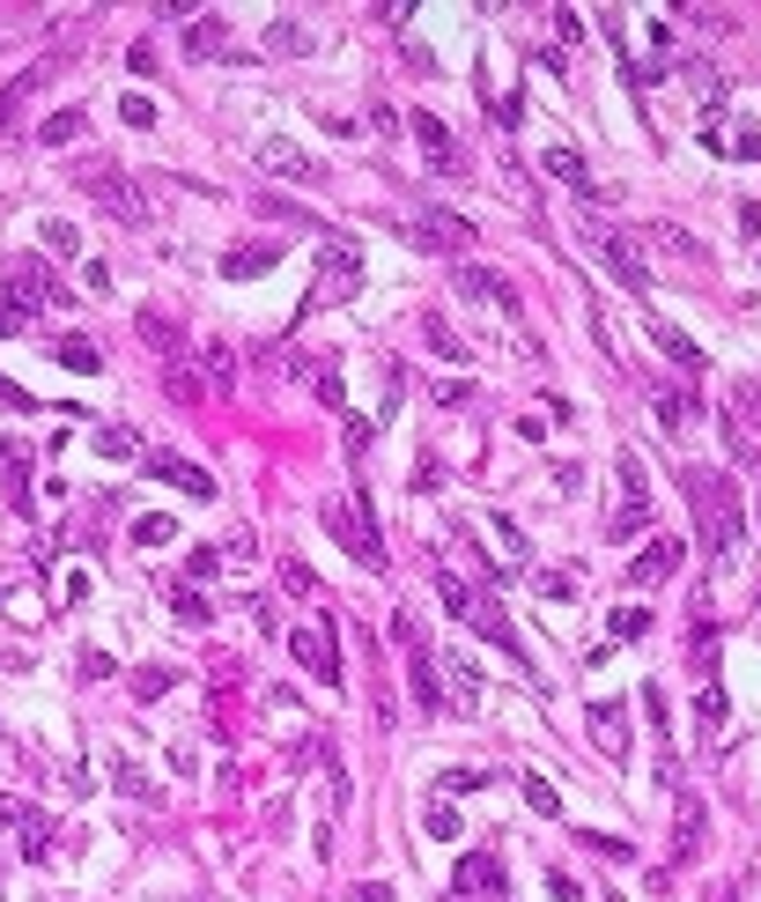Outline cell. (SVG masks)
Returning <instances> with one entry per match:
<instances>
[{"mask_svg":"<svg viewBox=\"0 0 761 902\" xmlns=\"http://www.w3.org/2000/svg\"><path fill=\"white\" fill-rule=\"evenodd\" d=\"M274 267H281V245H237L230 259H222L230 281H259V274H274Z\"/></svg>","mask_w":761,"mask_h":902,"instance_id":"603a6c76","label":"cell"},{"mask_svg":"<svg viewBox=\"0 0 761 902\" xmlns=\"http://www.w3.org/2000/svg\"><path fill=\"white\" fill-rule=\"evenodd\" d=\"M355 902H393V888H385V880H363V888H355Z\"/></svg>","mask_w":761,"mask_h":902,"instance_id":"be15d7a7","label":"cell"},{"mask_svg":"<svg viewBox=\"0 0 761 902\" xmlns=\"http://www.w3.org/2000/svg\"><path fill=\"white\" fill-rule=\"evenodd\" d=\"M171 540H178V518H163V511L133 518V548H171Z\"/></svg>","mask_w":761,"mask_h":902,"instance_id":"836d02e7","label":"cell"},{"mask_svg":"<svg viewBox=\"0 0 761 902\" xmlns=\"http://www.w3.org/2000/svg\"><path fill=\"white\" fill-rule=\"evenodd\" d=\"M251 163L267 171V178H289V186H326V163L296 149L289 133H267V141H251Z\"/></svg>","mask_w":761,"mask_h":902,"instance_id":"5b68a950","label":"cell"},{"mask_svg":"<svg viewBox=\"0 0 761 902\" xmlns=\"http://www.w3.org/2000/svg\"><path fill=\"white\" fill-rule=\"evenodd\" d=\"M318 518H326V532H333L363 570H385V540H377V526H370V496H326Z\"/></svg>","mask_w":761,"mask_h":902,"instance_id":"7a4b0ae2","label":"cell"},{"mask_svg":"<svg viewBox=\"0 0 761 902\" xmlns=\"http://www.w3.org/2000/svg\"><path fill=\"white\" fill-rule=\"evenodd\" d=\"M584 851H599V858H621V866L636 858V851H629V836H599V829H584Z\"/></svg>","mask_w":761,"mask_h":902,"instance_id":"f6af8a7d","label":"cell"},{"mask_svg":"<svg viewBox=\"0 0 761 902\" xmlns=\"http://www.w3.org/2000/svg\"><path fill=\"white\" fill-rule=\"evenodd\" d=\"M436 673H444V703H452V717H473L481 711V666H473V658L466 652H444V666H436Z\"/></svg>","mask_w":761,"mask_h":902,"instance_id":"4fadbf2b","label":"cell"},{"mask_svg":"<svg viewBox=\"0 0 761 902\" xmlns=\"http://www.w3.org/2000/svg\"><path fill=\"white\" fill-rule=\"evenodd\" d=\"M163 688H171V666H141V673H133V695H141V703H155Z\"/></svg>","mask_w":761,"mask_h":902,"instance_id":"7dc6e473","label":"cell"},{"mask_svg":"<svg viewBox=\"0 0 761 902\" xmlns=\"http://www.w3.org/2000/svg\"><path fill=\"white\" fill-rule=\"evenodd\" d=\"M621 503H613V540H636L651 526V481H643V459L636 452H621Z\"/></svg>","mask_w":761,"mask_h":902,"instance_id":"ba28073f","label":"cell"},{"mask_svg":"<svg viewBox=\"0 0 761 902\" xmlns=\"http://www.w3.org/2000/svg\"><path fill=\"white\" fill-rule=\"evenodd\" d=\"M554 37H562V45H577V37H584V15H570V8H554Z\"/></svg>","mask_w":761,"mask_h":902,"instance_id":"11a10c76","label":"cell"},{"mask_svg":"<svg viewBox=\"0 0 761 902\" xmlns=\"http://www.w3.org/2000/svg\"><path fill=\"white\" fill-rule=\"evenodd\" d=\"M0 813L15 821V836H23V858H45V851H52V821H45L37 807H15V799H0Z\"/></svg>","mask_w":761,"mask_h":902,"instance_id":"7402d4cb","label":"cell"},{"mask_svg":"<svg viewBox=\"0 0 761 902\" xmlns=\"http://www.w3.org/2000/svg\"><path fill=\"white\" fill-rule=\"evenodd\" d=\"M96 459H141V444H133V430L126 422H104V430H90Z\"/></svg>","mask_w":761,"mask_h":902,"instance_id":"1f68e13d","label":"cell"},{"mask_svg":"<svg viewBox=\"0 0 761 902\" xmlns=\"http://www.w3.org/2000/svg\"><path fill=\"white\" fill-rule=\"evenodd\" d=\"M37 237H45V251H52V259H74V251H82V230H74V222H37Z\"/></svg>","mask_w":761,"mask_h":902,"instance_id":"e575fe53","label":"cell"},{"mask_svg":"<svg viewBox=\"0 0 761 902\" xmlns=\"http://www.w3.org/2000/svg\"><path fill=\"white\" fill-rule=\"evenodd\" d=\"M281 585L296 591V599H318V577H311V562H296V555L281 562Z\"/></svg>","mask_w":761,"mask_h":902,"instance_id":"7bdbcfd3","label":"cell"},{"mask_svg":"<svg viewBox=\"0 0 761 902\" xmlns=\"http://www.w3.org/2000/svg\"><path fill=\"white\" fill-rule=\"evenodd\" d=\"M171 614H178L185 629H200V622H214V607H208V599H200V591H192V585H171Z\"/></svg>","mask_w":761,"mask_h":902,"instance_id":"8d00e7d4","label":"cell"},{"mask_svg":"<svg viewBox=\"0 0 761 902\" xmlns=\"http://www.w3.org/2000/svg\"><path fill=\"white\" fill-rule=\"evenodd\" d=\"M422 341L436 348L444 363H466V341H458V333H452V326H444V318H422Z\"/></svg>","mask_w":761,"mask_h":902,"instance_id":"60d3db41","label":"cell"},{"mask_svg":"<svg viewBox=\"0 0 761 902\" xmlns=\"http://www.w3.org/2000/svg\"><path fill=\"white\" fill-rule=\"evenodd\" d=\"M214 570H222L214 548H192V555H185V577H214Z\"/></svg>","mask_w":761,"mask_h":902,"instance_id":"db71d44e","label":"cell"},{"mask_svg":"<svg viewBox=\"0 0 761 902\" xmlns=\"http://www.w3.org/2000/svg\"><path fill=\"white\" fill-rule=\"evenodd\" d=\"M82 673H90V681H112L119 666H112V652H82Z\"/></svg>","mask_w":761,"mask_h":902,"instance_id":"680465c9","label":"cell"},{"mask_svg":"<svg viewBox=\"0 0 761 902\" xmlns=\"http://www.w3.org/2000/svg\"><path fill=\"white\" fill-rule=\"evenodd\" d=\"M710 902H739V880H717V888H710Z\"/></svg>","mask_w":761,"mask_h":902,"instance_id":"e7e4bbea","label":"cell"},{"mask_svg":"<svg viewBox=\"0 0 761 902\" xmlns=\"http://www.w3.org/2000/svg\"><path fill=\"white\" fill-rule=\"evenodd\" d=\"M289 652H296V666H304L311 681L340 688V644H333V614H326V629H296V636H289Z\"/></svg>","mask_w":761,"mask_h":902,"instance_id":"30bf717a","label":"cell"},{"mask_svg":"<svg viewBox=\"0 0 761 902\" xmlns=\"http://www.w3.org/2000/svg\"><path fill=\"white\" fill-rule=\"evenodd\" d=\"M436 599H444V614H458V622H466V614H473V599H481V591L466 585V577H452V570H436Z\"/></svg>","mask_w":761,"mask_h":902,"instance_id":"d6a6232c","label":"cell"},{"mask_svg":"<svg viewBox=\"0 0 761 902\" xmlns=\"http://www.w3.org/2000/svg\"><path fill=\"white\" fill-rule=\"evenodd\" d=\"M481 784H488V770H444L436 792H481Z\"/></svg>","mask_w":761,"mask_h":902,"instance_id":"f907efd6","label":"cell"},{"mask_svg":"<svg viewBox=\"0 0 761 902\" xmlns=\"http://www.w3.org/2000/svg\"><path fill=\"white\" fill-rule=\"evenodd\" d=\"M399 237H407L414 251H466L473 245V222L452 215V208H422L414 222H399Z\"/></svg>","mask_w":761,"mask_h":902,"instance_id":"52a82bcc","label":"cell"},{"mask_svg":"<svg viewBox=\"0 0 761 902\" xmlns=\"http://www.w3.org/2000/svg\"><path fill=\"white\" fill-rule=\"evenodd\" d=\"M613 636H629V644H636V636H643V629H651V614H643V607H613Z\"/></svg>","mask_w":761,"mask_h":902,"instance_id":"c3c4849f","label":"cell"},{"mask_svg":"<svg viewBox=\"0 0 761 902\" xmlns=\"http://www.w3.org/2000/svg\"><path fill=\"white\" fill-rule=\"evenodd\" d=\"M458 895H503V858L495 851H466L458 858Z\"/></svg>","mask_w":761,"mask_h":902,"instance_id":"d6986e66","label":"cell"},{"mask_svg":"<svg viewBox=\"0 0 761 902\" xmlns=\"http://www.w3.org/2000/svg\"><path fill=\"white\" fill-rule=\"evenodd\" d=\"M422 829H429L436 843H458V829H466V821L452 813V799H429V807H422Z\"/></svg>","mask_w":761,"mask_h":902,"instance_id":"74e56055","label":"cell"},{"mask_svg":"<svg viewBox=\"0 0 761 902\" xmlns=\"http://www.w3.org/2000/svg\"><path fill=\"white\" fill-rule=\"evenodd\" d=\"M82 133H90V112H82V104H67V112H52V119L37 126V149H74Z\"/></svg>","mask_w":761,"mask_h":902,"instance_id":"cb8c5ba5","label":"cell"},{"mask_svg":"<svg viewBox=\"0 0 761 902\" xmlns=\"http://www.w3.org/2000/svg\"><path fill=\"white\" fill-rule=\"evenodd\" d=\"M695 725H702V733H725V688H717V681H702V695H695Z\"/></svg>","mask_w":761,"mask_h":902,"instance_id":"ab89813d","label":"cell"},{"mask_svg":"<svg viewBox=\"0 0 761 902\" xmlns=\"http://www.w3.org/2000/svg\"><path fill=\"white\" fill-rule=\"evenodd\" d=\"M540 171H548V178H562V186L577 192L584 208H592V200H599V178H592V171H584V156H577V149H548V156H540Z\"/></svg>","mask_w":761,"mask_h":902,"instance_id":"ffe728a7","label":"cell"},{"mask_svg":"<svg viewBox=\"0 0 761 902\" xmlns=\"http://www.w3.org/2000/svg\"><path fill=\"white\" fill-rule=\"evenodd\" d=\"M52 363H60V371H74V377H96V371H104V348L82 341V333H67V341H52Z\"/></svg>","mask_w":761,"mask_h":902,"instance_id":"83f0119b","label":"cell"},{"mask_svg":"<svg viewBox=\"0 0 761 902\" xmlns=\"http://www.w3.org/2000/svg\"><path fill=\"white\" fill-rule=\"evenodd\" d=\"M518 792H525V807H532V813H548V821L562 813V792H554L548 777H532V770H525V777H518Z\"/></svg>","mask_w":761,"mask_h":902,"instance_id":"f35d334b","label":"cell"},{"mask_svg":"<svg viewBox=\"0 0 761 902\" xmlns=\"http://www.w3.org/2000/svg\"><path fill=\"white\" fill-rule=\"evenodd\" d=\"M495 540H503V555H511V570H525V555H532V548H525V532L511 526V518H495Z\"/></svg>","mask_w":761,"mask_h":902,"instance_id":"bcb514c9","label":"cell"},{"mask_svg":"<svg viewBox=\"0 0 761 902\" xmlns=\"http://www.w3.org/2000/svg\"><path fill=\"white\" fill-rule=\"evenodd\" d=\"M548 888H554V902H584V888H577V880H570V872H562V866L548 872Z\"/></svg>","mask_w":761,"mask_h":902,"instance_id":"91938a15","label":"cell"},{"mask_svg":"<svg viewBox=\"0 0 761 902\" xmlns=\"http://www.w3.org/2000/svg\"><path fill=\"white\" fill-rule=\"evenodd\" d=\"M163 393H171L178 407H200V400H208V377H200V371H192V363L178 355V363L163 371Z\"/></svg>","mask_w":761,"mask_h":902,"instance_id":"f1b7e54d","label":"cell"},{"mask_svg":"<svg viewBox=\"0 0 761 902\" xmlns=\"http://www.w3.org/2000/svg\"><path fill=\"white\" fill-rule=\"evenodd\" d=\"M222 45H230L222 15H192V23H185V52H200V60H208V52H222Z\"/></svg>","mask_w":761,"mask_h":902,"instance_id":"4dcf8cb0","label":"cell"},{"mask_svg":"<svg viewBox=\"0 0 761 902\" xmlns=\"http://www.w3.org/2000/svg\"><path fill=\"white\" fill-rule=\"evenodd\" d=\"M436 400H444V407H466V400H473V385H458V377L444 385V377H436Z\"/></svg>","mask_w":761,"mask_h":902,"instance_id":"6125c7cd","label":"cell"},{"mask_svg":"<svg viewBox=\"0 0 761 902\" xmlns=\"http://www.w3.org/2000/svg\"><path fill=\"white\" fill-rule=\"evenodd\" d=\"M407 133L429 149V163H436V171H458V141H452V126L436 119V112H407Z\"/></svg>","mask_w":761,"mask_h":902,"instance_id":"ac0fdd59","label":"cell"},{"mask_svg":"<svg viewBox=\"0 0 761 902\" xmlns=\"http://www.w3.org/2000/svg\"><path fill=\"white\" fill-rule=\"evenodd\" d=\"M133 333H141V341H149V348H163L171 363H178V355H185V333H178V326H171V318H163V312H141V318H133Z\"/></svg>","mask_w":761,"mask_h":902,"instance_id":"f546056e","label":"cell"},{"mask_svg":"<svg viewBox=\"0 0 761 902\" xmlns=\"http://www.w3.org/2000/svg\"><path fill=\"white\" fill-rule=\"evenodd\" d=\"M267 45H274V52H311V31L281 15V23H267Z\"/></svg>","mask_w":761,"mask_h":902,"instance_id":"b9f144b4","label":"cell"},{"mask_svg":"<svg viewBox=\"0 0 761 902\" xmlns=\"http://www.w3.org/2000/svg\"><path fill=\"white\" fill-rule=\"evenodd\" d=\"M0 407H15V414H37V400L23 393V385H8V377H0Z\"/></svg>","mask_w":761,"mask_h":902,"instance_id":"6f0895ef","label":"cell"},{"mask_svg":"<svg viewBox=\"0 0 761 902\" xmlns=\"http://www.w3.org/2000/svg\"><path fill=\"white\" fill-rule=\"evenodd\" d=\"M363 289V251H355V237H333L326 230V245H318V281H311L304 312H318V304H348Z\"/></svg>","mask_w":761,"mask_h":902,"instance_id":"277c9868","label":"cell"},{"mask_svg":"<svg viewBox=\"0 0 761 902\" xmlns=\"http://www.w3.org/2000/svg\"><path fill=\"white\" fill-rule=\"evenodd\" d=\"M452 289H458V296H473V304H495V312H518V289L495 274V267H473V259H458V267H452Z\"/></svg>","mask_w":761,"mask_h":902,"instance_id":"5bb4252c","label":"cell"},{"mask_svg":"<svg viewBox=\"0 0 761 902\" xmlns=\"http://www.w3.org/2000/svg\"><path fill=\"white\" fill-rule=\"evenodd\" d=\"M466 629H481V636H488V644H495V652H503V658H511L518 673H532V652H525L518 622H511V614H503L495 599H473V614H466Z\"/></svg>","mask_w":761,"mask_h":902,"instance_id":"8fae6325","label":"cell"},{"mask_svg":"<svg viewBox=\"0 0 761 902\" xmlns=\"http://www.w3.org/2000/svg\"><path fill=\"white\" fill-rule=\"evenodd\" d=\"M363 452H370V422H363V414H348V459H363Z\"/></svg>","mask_w":761,"mask_h":902,"instance_id":"9f6ffc18","label":"cell"},{"mask_svg":"<svg viewBox=\"0 0 761 902\" xmlns=\"http://www.w3.org/2000/svg\"><path fill=\"white\" fill-rule=\"evenodd\" d=\"M592 251H599V267H607L629 296H643V289H651V259L636 251V237H629V230H592Z\"/></svg>","mask_w":761,"mask_h":902,"instance_id":"8992f818","label":"cell"},{"mask_svg":"<svg viewBox=\"0 0 761 902\" xmlns=\"http://www.w3.org/2000/svg\"><path fill=\"white\" fill-rule=\"evenodd\" d=\"M540 591H548V599H577V577H570V570H540Z\"/></svg>","mask_w":761,"mask_h":902,"instance_id":"816d5d0a","label":"cell"},{"mask_svg":"<svg viewBox=\"0 0 761 902\" xmlns=\"http://www.w3.org/2000/svg\"><path fill=\"white\" fill-rule=\"evenodd\" d=\"M754 526H761V496H754Z\"/></svg>","mask_w":761,"mask_h":902,"instance_id":"03108f58","label":"cell"},{"mask_svg":"<svg viewBox=\"0 0 761 902\" xmlns=\"http://www.w3.org/2000/svg\"><path fill=\"white\" fill-rule=\"evenodd\" d=\"M407 688H414V703H422L429 717L452 711V703H444V673H436V658H429L422 644H407Z\"/></svg>","mask_w":761,"mask_h":902,"instance_id":"e0dca14e","label":"cell"},{"mask_svg":"<svg viewBox=\"0 0 761 902\" xmlns=\"http://www.w3.org/2000/svg\"><path fill=\"white\" fill-rule=\"evenodd\" d=\"M688 496H695V526H702L710 562H717V570H731V555H739V489H731L725 473L695 467V473H688Z\"/></svg>","mask_w":761,"mask_h":902,"instance_id":"6da1fadb","label":"cell"},{"mask_svg":"<svg viewBox=\"0 0 761 902\" xmlns=\"http://www.w3.org/2000/svg\"><path fill=\"white\" fill-rule=\"evenodd\" d=\"M702 843H710V807H702V792H680V807H672V866H695Z\"/></svg>","mask_w":761,"mask_h":902,"instance_id":"7c38bea8","label":"cell"},{"mask_svg":"<svg viewBox=\"0 0 761 902\" xmlns=\"http://www.w3.org/2000/svg\"><path fill=\"white\" fill-rule=\"evenodd\" d=\"M680 555H688V540H680V532H658V540H651V548H643V555L629 562V585H636V591L666 585L672 570H680Z\"/></svg>","mask_w":761,"mask_h":902,"instance_id":"9a60e30c","label":"cell"},{"mask_svg":"<svg viewBox=\"0 0 761 902\" xmlns=\"http://www.w3.org/2000/svg\"><path fill=\"white\" fill-rule=\"evenodd\" d=\"M45 74H52V67H23V74H8V82H0V133L15 126V112L31 104V90L45 82Z\"/></svg>","mask_w":761,"mask_h":902,"instance_id":"4316f807","label":"cell"},{"mask_svg":"<svg viewBox=\"0 0 761 902\" xmlns=\"http://www.w3.org/2000/svg\"><path fill=\"white\" fill-rule=\"evenodd\" d=\"M643 333H651V341L666 348V355H672V363H680V371H702V363H710V355H702V348L688 341L680 326H666V318H643Z\"/></svg>","mask_w":761,"mask_h":902,"instance_id":"d4e9b609","label":"cell"},{"mask_svg":"<svg viewBox=\"0 0 761 902\" xmlns=\"http://www.w3.org/2000/svg\"><path fill=\"white\" fill-rule=\"evenodd\" d=\"M74 186L90 192L96 208H104V215L112 222H126V230H141V222H149V200H141V186H133V178H126L119 163H82V171H74Z\"/></svg>","mask_w":761,"mask_h":902,"instance_id":"3957f363","label":"cell"},{"mask_svg":"<svg viewBox=\"0 0 761 902\" xmlns=\"http://www.w3.org/2000/svg\"><path fill=\"white\" fill-rule=\"evenodd\" d=\"M112 784H119L126 799H149V777H141V770H133V762H112Z\"/></svg>","mask_w":761,"mask_h":902,"instance_id":"681fc988","label":"cell"},{"mask_svg":"<svg viewBox=\"0 0 761 902\" xmlns=\"http://www.w3.org/2000/svg\"><path fill=\"white\" fill-rule=\"evenodd\" d=\"M8 304L15 312H45V304H74V296L52 281L45 259H8Z\"/></svg>","mask_w":761,"mask_h":902,"instance_id":"9c48e42d","label":"cell"},{"mask_svg":"<svg viewBox=\"0 0 761 902\" xmlns=\"http://www.w3.org/2000/svg\"><path fill=\"white\" fill-rule=\"evenodd\" d=\"M119 119L126 126H155V104L149 96H119Z\"/></svg>","mask_w":761,"mask_h":902,"instance_id":"f5cc1de1","label":"cell"},{"mask_svg":"<svg viewBox=\"0 0 761 902\" xmlns=\"http://www.w3.org/2000/svg\"><path fill=\"white\" fill-rule=\"evenodd\" d=\"M658 422H666L672 436L695 430V393H658Z\"/></svg>","mask_w":761,"mask_h":902,"instance_id":"d590c367","label":"cell"},{"mask_svg":"<svg viewBox=\"0 0 761 902\" xmlns=\"http://www.w3.org/2000/svg\"><path fill=\"white\" fill-rule=\"evenodd\" d=\"M584 725H592L599 754H629V711H621V703H592V711H584Z\"/></svg>","mask_w":761,"mask_h":902,"instance_id":"44dd1931","label":"cell"},{"mask_svg":"<svg viewBox=\"0 0 761 902\" xmlns=\"http://www.w3.org/2000/svg\"><path fill=\"white\" fill-rule=\"evenodd\" d=\"M141 467H149V481H171V489H185V496H214V473L192 467V459H178V452H141Z\"/></svg>","mask_w":761,"mask_h":902,"instance_id":"2e32d148","label":"cell"},{"mask_svg":"<svg viewBox=\"0 0 761 902\" xmlns=\"http://www.w3.org/2000/svg\"><path fill=\"white\" fill-rule=\"evenodd\" d=\"M731 436H761V377L731 385Z\"/></svg>","mask_w":761,"mask_h":902,"instance_id":"484cf974","label":"cell"},{"mask_svg":"<svg viewBox=\"0 0 761 902\" xmlns=\"http://www.w3.org/2000/svg\"><path fill=\"white\" fill-rule=\"evenodd\" d=\"M200 371H208V385H214V393H230V348H222V341H208Z\"/></svg>","mask_w":761,"mask_h":902,"instance_id":"ee69618b","label":"cell"},{"mask_svg":"<svg viewBox=\"0 0 761 902\" xmlns=\"http://www.w3.org/2000/svg\"><path fill=\"white\" fill-rule=\"evenodd\" d=\"M23 326H31V312H15V304H0V341H15Z\"/></svg>","mask_w":761,"mask_h":902,"instance_id":"94428289","label":"cell"}]
</instances>
